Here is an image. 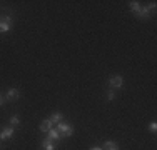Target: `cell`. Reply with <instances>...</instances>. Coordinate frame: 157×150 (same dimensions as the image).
I'll return each mask as SVG.
<instances>
[{
  "label": "cell",
  "mask_w": 157,
  "mask_h": 150,
  "mask_svg": "<svg viewBox=\"0 0 157 150\" xmlns=\"http://www.w3.org/2000/svg\"><path fill=\"white\" fill-rule=\"evenodd\" d=\"M155 12V2H151L149 5H145V7H140V10L137 12V18L139 20H149L151 18V15Z\"/></svg>",
  "instance_id": "obj_1"
},
{
  "label": "cell",
  "mask_w": 157,
  "mask_h": 150,
  "mask_svg": "<svg viewBox=\"0 0 157 150\" xmlns=\"http://www.w3.org/2000/svg\"><path fill=\"white\" fill-rule=\"evenodd\" d=\"M55 129L59 130V133L62 135V138L63 137H72V135H74V127H72V123H69L67 120L59 122L57 125H55Z\"/></svg>",
  "instance_id": "obj_2"
},
{
  "label": "cell",
  "mask_w": 157,
  "mask_h": 150,
  "mask_svg": "<svg viewBox=\"0 0 157 150\" xmlns=\"http://www.w3.org/2000/svg\"><path fill=\"white\" fill-rule=\"evenodd\" d=\"M12 24H13V17H12V15H2V17H0V33L10 32Z\"/></svg>",
  "instance_id": "obj_3"
},
{
  "label": "cell",
  "mask_w": 157,
  "mask_h": 150,
  "mask_svg": "<svg viewBox=\"0 0 157 150\" xmlns=\"http://www.w3.org/2000/svg\"><path fill=\"white\" fill-rule=\"evenodd\" d=\"M109 88H112V90L124 88V77L122 75H112L109 78Z\"/></svg>",
  "instance_id": "obj_4"
},
{
  "label": "cell",
  "mask_w": 157,
  "mask_h": 150,
  "mask_svg": "<svg viewBox=\"0 0 157 150\" xmlns=\"http://www.w3.org/2000/svg\"><path fill=\"white\" fill-rule=\"evenodd\" d=\"M3 99H5V102H17V100L20 99V90L18 88H9L5 92V95H3Z\"/></svg>",
  "instance_id": "obj_5"
},
{
  "label": "cell",
  "mask_w": 157,
  "mask_h": 150,
  "mask_svg": "<svg viewBox=\"0 0 157 150\" xmlns=\"http://www.w3.org/2000/svg\"><path fill=\"white\" fill-rule=\"evenodd\" d=\"M15 135V129L13 127H5V129L0 130V142H7Z\"/></svg>",
  "instance_id": "obj_6"
},
{
  "label": "cell",
  "mask_w": 157,
  "mask_h": 150,
  "mask_svg": "<svg viewBox=\"0 0 157 150\" xmlns=\"http://www.w3.org/2000/svg\"><path fill=\"white\" fill-rule=\"evenodd\" d=\"M45 135H47L45 138H48V140H52V142H55V144H59V142L62 140V135L59 133V130H57V129H50Z\"/></svg>",
  "instance_id": "obj_7"
},
{
  "label": "cell",
  "mask_w": 157,
  "mask_h": 150,
  "mask_svg": "<svg viewBox=\"0 0 157 150\" xmlns=\"http://www.w3.org/2000/svg\"><path fill=\"white\" fill-rule=\"evenodd\" d=\"M40 148L42 150H57V144L48 140V138H44V140L40 142Z\"/></svg>",
  "instance_id": "obj_8"
},
{
  "label": "cell",
  "mask_w": 157,
  "mask_h": 150,
  "mask_svg": "<svg viewBox=\"0 0 157 150\" xmlns=\"http://www.w3.org/2000/svg\"><path fill=\"white\" fill-rule=\"evenodd\" d=\"M50 129H54V123H52L48 118H45V120H42V122H40V125H39L40 133H47Z\"/></svg>",
  "instance_id": "obj_9"
},
{
  "label": "cell",
  "mask_w": 157,
  "mask_h": 150,
  "mask_svg": "<svg viewBox=\"0 0 157 150\" xmlns=\"http://www.w3.org/2000/svg\"><path fill=\"white\" fill-rule=\"evenodd\" d=\"M102 150H121V147H119L117 142H114V140H107V142H104Z\"/></svg>",
  "instance_id": "obj_10"
},
{
  "label": "cell",
  "mask_w": 157,
  "mask_h": 150,
  "mask_svg": "<svg viewBox=\"0 0 157 150\" xmlns=\"http://www.w3.org/2000/svg\"><path fill=\"white\" fill-rule=\"evenodd\" d=\"M48 120H50L52 123H55V125H57L59 122H62V120H65L63 118V114H60V112H54V114L50 115V117H47Z\"/></svg>",
  "instance_id": "obj_11"
},
{
  "label": "cell",
  "mask_w": 157,
  "mask_h": 150,
  "mask_svg": "<svg viewBox=\"0 0 157 150\" xmlns=\"http://www.w3.org/2000/svg\"><path fill=\"white\" fill-rule=\"evenodd\" d=\"M9 123H10V127H13V129H18L20 127V117L18 115H10V118H9Z\"/></svg>",
  "instance_id": "obj_12"
},
{
  "label": "cell",
  "mask_w": 157,
  "mask_h": 150,
  "mask_svg": "<svg viewBox=\"0 0 157 150\" xmlns=\"http://www.w3.org/2000/svg\"><path fill=\"white\" fill-rule=\"evenodd\" d=\"M140 2H137V0H132V2H129V9L130 10H132V12L134 13H137V12H139V10H140Z\"/></svg>",
  "instance_id": "obj_13"
},
{
  "label": "cell",
  "mask_w": 157,
  "mask_h": 150,
  "mask_svg": "<svg viewBox=\"0 0 157 150\" xmlns=\"http://www.w3.org/2000/svg\"><path fill=\"white\" fill-rule=\"evenodd\" d=\"M104 97H105V102H112V100L115 99V90H112V88L105 90V93H104Z\"/></svg>",
  "instance_id": "obj_14"
},
{
  "label": "cell",
  "mask_w": 157,
  "mask_h": 150,
  "mask_svg": "<svg viewBox=\"0 0 157 150\" xmlns=\"http://www.w3.org/2000/svg\"><path fill=\"white\" fill-rule=\"evenodd\" d=\"M149 130H151L152 133H155V132H157V122H155V120L149 122Z\"/></svg>",
  "instance_id": "obj_15"
},
{
  "label": "cell",
  "mask_w": 157,
  "mask_h": 150,
  "mask_svg": "<svg viewBox=\"0 0 157 150\" xmlns=\"http://www.w3.org/2000/svg\"><path fill=\"white\" fill-rule=\"evenodd\" d=\"M89 150H102V147H100V145H92Z\"/></svg>",
  "instance_id": "obj_16"
},
{
  "label": "cell",
  "mask_w": 157,
  "mask_h": 150,
  "mask_svg": "<svg viewBox=\"0 0 157 150\" xmlns=\"http://www.w3.org/2000/svg\"><path fill=\"white\" fill-rule=\"evenodd\" d=\"M3 103H5V99H3V95H2V93H0V107H2Z\"/></svg>",
  "instance_id": "obj_17"
},
{
  "label": "cell",
  "mask_w": 157,
  "mask_h": 150,
  "mask_svg": "<svg viewBox=\"0 0 157 150\" xmlns=\"http://www.w3.org/2000/svg\"><path fill=\"white\" fill-rule=\"evenodd\" d=\"M0 150H2V142H0Z\"/></svg>",
  "instance_id": "obj_18"
}]
</instances>
